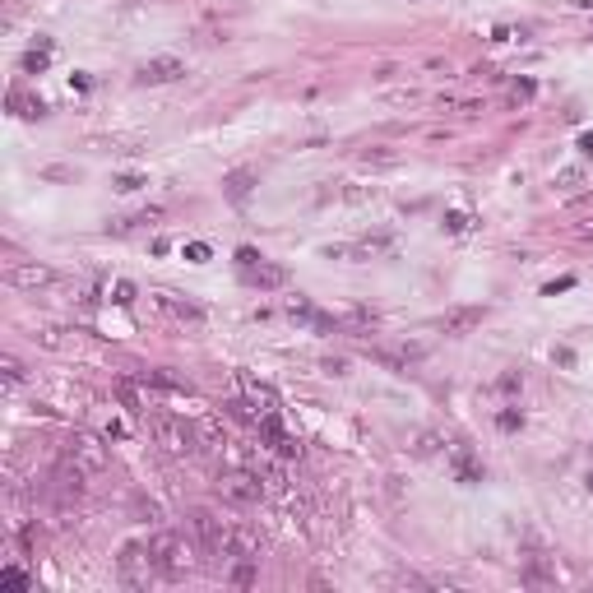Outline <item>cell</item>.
Listing matches in <instances>:
<instances>
[{"label": "cell", "instance_id": "3957f363", "mask_svg": "<svg viewBox=\"0 0 593 593\" xmlns=\"http://www.w3.org/2000/svg\"><path fill=\"white\" fill-rule=\"evenodd\" d=\"M190 524H195V533H200L204 552H209V556H218V561H227V552H232V529H236V524L218 519L214 510H195V515H190Z\"/></svg>", "mask_w": 593, "mask_h": 593}, {"label": "cell", "instance_id": "ba28073f", "mask_svg": "<svg viewBox=\"0 0 593 593\" xmlns=\"http://www.w3.org/2000/svg\"><path fill=\"white\" fill-rule=\"evenodd\" d=\"M84 473H88V469H79L75 459L65 454L61 464H56V473H51V487H56V496L79 500V496H84Z\"/></svg>", "mask_w": 593, "mask_h": 593}, {"label": "cell", "instance_id": "2e32d148", "mask_svg": "<svg viewBox=\"0 0 593 593\" xmlns=\"http://www.w3.org/2000/svg\"><path fill=\"white\" fill-rule=\"evenodd\" d=\"M10 111L15 116H23V121H32V116H42V97H28V93H19V88H10Z\"/></svg>", "mask_w": 593, "mask_h": 593}, {"label": "cell", "instance_id": "7c38bea8", "mask_svg": "<svg viewBox=\"0 0 593 593\" xmlns=\"http://www.w3.org/2000/svg\"><path fill=\"white\" fill-rule=\"evenodd\" d=\"M246 279L260 288V292H274V288H288V269L274 265V260H255V265L246 269Z\"/></svg>", "mask_w": 593, "mask_h": 593}, {"label": "cell", "instance_id": "603a6c76", "mask_svg": "<svg viewBox=\"0 0 593 593\" xmlns=\"http://www.w3.org/2000/svg\"><path fill=\"white\" fill-rule=\"evenodd\" d=\"M524 579H529V584H547V579H552V570H547L543 556H529V570H524Z\"/></svg>", "mask_w": 593, "mask_h": 593}, {"label": "cell", "instance_id": "30bf717a", "mask_svg": "<svg viewBox=\"0 0 593 593\" xmlns=\"http://www.w3.org/2000/svg\"><path fill=\"white\" fill-rule=\"evenodd\" d=\"M482 315H487L482 306H454V311H445L436 320V329L440 334H450V339H459V334H469V329L482 325Z\"/></svg>", "mask_w": 593, "mask_h": 593}, {"label": "cell", "instance_id": "277c9868", "mask_svg": "<svg viewBox=\"0 0 593 593\" xmlns=\"http://www.w3.org/2000/svg\"><path fill=\"white\" fill-rule=\"evenodd\" d=\"M116 570H121V584H125V589H149V579L158 575V570H153V556H149V547H140V543H125V547H121Z\"/></svg>", "mask_w": 593, "mask_h": 593}, {"label": "cell", "instance_id": "d4e9b609", "mask_svg": "<svg viewBox=\"0 0 593 593\" xmlns=\"http://www.w3.org/2000/svg\"><path fill=\"white\" fill-rule=\"evenodd\" d=\"M496 426H500V431H519V426H524V413H515V408H505V413L496 417Z\"/></svg>", "mask_w": 593, "mask_h": 593}, {"label": "cell", "instance_id": "9c48e42d", "mask_svg": "<svg viewBox=\"0 0 593 593\" xmlns=\"http://www.w3.org/2000/svg\"><path fill=\"white\" fill-rule=\"evenodd\" d=\"M181 75H186V65L176 61V56H153V61H144V65H140L135 84H176Z\"/></svg>", "mask_w": 593, "mask_h": 593}, {"label": "cell", "instance_id": "cb8c5ba5", "mask_svg": "<svg viewBox=\"0 0 593 593\" xmlns=\"http://www.w3.org/2000/svg\"><path fill=\"white\" fill-rule=\"evenodd\" d=\"M469 227H473L469 214H459V209H450V214H445V232H469Z\"/></svg>", "mask_w": 593, "mask_h": 593}, {"label": "cell", "instance_id": "e575fe53", "mask_svg": "<svg viewBox=\"0 0 593 593\" xmlns=\"http://www.w3.org/2000/svg\"><path fill=\"white\" fill-rule=\"evenodd\" d=\"M575 5H584V10H593V0H575Z\"/></svg>", "mask_w": 593, "mask_h": 593}, {"label": "cell", "instance_id": "9a60e30c", "mask_svg": "<svg viewBox=\"0 0 593 593\" xmlns=\"http://www.w3.org/2000/svg\"><path fill=\"white\" fill-rule=\"evenodd\" d=\"M450 464H454V478H459L464 487L482 482V469H478V459H473L469 450H454V454H450Z\"/></svg>", "mask_w": 593, "mask_h": 593}, {"label": "cell", "instance_id": "ffe728a7", "mask_svg": "<svg viewBox=\"0 0 593 593\" xmlns=\"http://www.w3.org/2000/svg\"><path fill=\"white\" fill-rule=\"evenodd\" d=\"M47 65H51V47H42V51H28V56H23V75H42Z\"/></svg>", "mask_w": 593, "mask_h": 593}, {"label": "cell", "instance_id": "4dcf8cb0", "mask_svg": "<svg viewBox=\"0 0 593 593\" xmlns=\"http://www.w3.org/2000/svg\"><path fill=\"white\" fill-rule=\"evenodd\" d=\"M255 260H260V255H255V250H250V246H241V250H236V265H241V269H250V265H255Z\"/></svg>", "mask_w": 593, "mask_h": 593}, {"label": "cell", "instance_id": "7a4b0ae2", "mask_svg": "<svg viewBox=\"0 0 593 593\" xmlns=\"http://www.w3.org/2000/svg\"><path fill=\"white\" fill-rule=\"evenodd\" d=\"M149 431H153V440H158L167 454H195V450H200V445H195V426H190L186 417L153 413V417H149Z\"/></svg>", "mask_w": 593, "mask_h": 593}, {"label": "cell", "instance_id": "6da1fadb", "mask_svg": "<svg viewBox=\"0 0 593 593\" xmlns=\"http://www.w3.org/2000/svg\"><path fill=\"white\" fill-rule=\"evenodd\" d=\"M149 556H153V570L162 579H186L190 575V547H186V538L181 533H172V529H158L153 538H149Z\"/></svg>", "mask_w": 593, "mask_h": 593}, {"label": "cell", "instance_id": "f1b7e54d", "mask_svg": "<svg viewBox=\"0 0 593 593\" xmlns=\"http://www.w3.org/2000/svg\"><path fill=\"white\" fill-rule=\"evenodd\" d=\"M533 93H538V88H533V79H519V84H515V102H529Z\"/></svg>", "mask_w": 593, "mask_h": 593}, {"label": "cell", "instance_id": "f546056e", "mask_svg": "<svg viewBox=\"0 0 593 593\" xmlns=\"http://www.w3.org/2000/svg\"><path fill=\"white\" fill-rule=\"evenodd\" d=\"M144 181L140 176H116V190H121V195H130V190H140Z\"/></svg>", "mask_w": 593, "mask_h": 593}, {"label": "cell", "instance_id": "e0dca14e", "mask_svg": "<svg viewBox=\"0 0 593 593\" xmlns=\"http://www.w3.org/2000/svg\"><path fill=\"white\" fill-rule=\"evenodd\" d=\"M552 186H556V190H565V195H575V190H584V172H579V167H561Z\"/></svg>", "mask_w": 593, "mask_h": 593}, {"label": "cell", "instance_id": "44dd1931", "mask_svg": "<svg viewBox=\"0 0 593 593\" xmlns=\"http://www.w3.org/2000/svg\"><path fill=\"white\" fill-rule=\"evenodd\" d=\"M232 584L236 589H250V584H255V561H236L232 565Z\"/></svg>", "mask_w": 593, "mask_h": 593}, {"label": "cell", "instance_id": "d590c367", "mask_svg": "<svg viewBox=\"0 0 593 593\" xmlns=\"http://www.w3.org/2000/svg\"><path fill=\"white\" fill-rule=\"evenodd\" d=\"M589 491H593V473H589Z\"/></svg>", "mask_w": 593, "mask_h": 593}, {"label": "cell", "instance_id": "52a82bcc", "mask_svg": "<svg viewBox=\"0 0 593 593\" xmlns=\"http://www.w3.org/2000/svg\"><path fill=\"white\" fill-rule=\"evenodd\" d=\"M65 454L75 459L79 469H88V473H102V469H107V450H102V440H97V436H84V431L70 440V450H65Z\"/></svg>", "mask_w": 593, "mask_h": 593}, {"label": "cell", "instance_id": "484cf974", "mask_svg": "<svg viewBox=\"0 0 593 593\" xmlns=\"http://www.w3.org/2000/svg\"><path fill=\"white\" fill-rule=\"evenodd\" d=\"M209 255H214V250L204 246V241H190V246H186V260H190V265H204Z\"/></svg>", "mask_w": 593, "mask_h": 593}, {"label": "cell", "instance_id": "d6986e66", "mask_svg": "<svg viewBox=\"0 0 593 593\" xmlns=\"http://www.w3.org/2000/svg\"><path fill=\"white\" fill-rule=\"evenodd\" d=\"M436 450H440V436H436V431H417V436H413V454H417V459H431Z\"/></svg>", "mask_w": 593, "mask_h": 593}, {"label": "cell", "instance_id": "5bb4252c", "mask_svg": "<svg viewBox=\"0 0 593 593\" xmlns=\"http://www.w3.org/2000/svg\"><path fill=\"white\" fill-rule=\"evenodd\" d=\"M158 306L167 315H176V320H186V325H204V311L195 301H181V296H172V292H158Z\"/></svg>", "mask_w": 593, "mask_h": 593}, {"label": "cell", "instance_id": "836d02e7", "mask_svg": "<svg viewBox=\"0 0 593 593\" xmlns=\"http://www.w3.org/2000/svg\"><path fill=\"white\" fill-rule=\"evenodd\" d=\"M579 153L593 158V130H584V135H579Z\"/></svg>", "mask_w": 593, "mask_h": 593}, {"label": "cell", "instance_id": "8fae6325", "mask_svg": "<svg viewBox=\"0 0 593 593\" xmlns=\"http://www.w3.org/2000/svg\"><path fill=\"white\" fill-rule=\"evenodd\" d=\"M255 186H260V172H255V167H236V172L223 176V195H227L232 204H246Z\"/></svg>", "mask_w": 593, "mask_h": 593}, {"label": "cell", "instance_id": "d6a6232c", "mask_svg": "<svg viewBox=\"0 0 593 593\" xmlns=\"http://www.w3.org/2000/svg\"><path fill=\"white\" fill-rule=\"evenodd\" d=\"M325 371H329V375H343V371H348V361H343V357H329V361H325Z\"/></svg>", "mask_w": 593, "mask_h": 593}, {"label": "cell", "instance_id": "8992f818", "mask_svg": "<svg viewBox=\"0 0 593 593\" xmlns=\"http://www.w3.org/2000/svg\"><path fill=\"white\" fill-rule=\"evenodd\" d=\"M5 283L10 288H23V292H37V288H51L56 283V274H51L47 265H5Z\"/></svg>", "mask_w": 593, "mask_h": 593}, {"label": "cell", "instance_id": "4316f807", "mask_svg": "<svg viewBox=\"0 0 593 593\" xmlns=\"http://www.w3.org/2000/svg\"><path fill=\"white\" fill-rule=\"evenodd\" d=\"M0 584H23V589H28V575L15 570V565H5V570H0Z\"/></svg>", "mask_w": 593, "mask_h": 593}, {"label": "cell", "instance_id": "ac0fdd59", "mask_svg": "<svg viewBox=\"0 0 593 593\" xmlns=\"http://www.w3.org/2000/svg\"><path fill=\"white\" fill-rule=\"evenodd\" d=\"M361 167H399V153H394V149H366V153H361Z\"/></svg>", "mask_w": 593, "mask_h": 593}, {"label": "cell", "instance_id": "7402d4cb", "mask_svg": "<svg viewBox=\"0 0 593 593\" xmlns=\"http://www.w3.org/2000/svg\"><path fill=\"white\" fill-rule=\"evenodd\" d=\"M0 375H5V390H15L19 380H23V366L15 357H0Z\"/></svg>", "mask_w": 593, "mask_h": 593}, {"label": "cell", "instance_id": "5b68a950", "mask_svg": "<svg viewBox=\"0 0 593 593\" xmlns=\"http://www.w3.org/2000/svg\"><path fill=\"white\" fill-rule=\"evenodd\" d=\"M218 491L232 500V505H255V500L265 496V482H260L255 473H223Z\"/></svg>", "mask_w": 593, "mask_h": 593}, {"label": "cell", "instance_id": "1f68e13d", "mask_svg": "<svg viewBox=\"0 0 593 593\" xmlns=\"http://www.w3.org/2000/svg\"><path fill=\"white\" fill-rule=\"evenodd\" d=\"M575 288V279H556V283H547V296H556V292H570Z\"/></svg>", "mask_w": 593, "mask_h": 593}, {"label": "cell", "instance_id": "83f0119b", "mask_svg": "<svg viewBox=\"0 0 593 593\" xmlns=\"http://www.w3.org/2000/svg\"><path fill=\"white\" fill-rule=\"evenodd\" d=\"M111 301H116V306H130V301H135V288H130V283H116Z\"/></svg>", "mask_w": 593, "mask_h": 593}, {"label": "cell", "instance_id": "4fadbf2b", "mask_svg": "<svg viewBox=\"0 0 593 593\" xmlns=\"http://www.w3.org/2000/svg\"><path fill=\"white\" fill-rule=\"evenodd\" d=\"M241 390H246V404L260 413V417H274L279 413V394L269 390V385H260V380H241ZM260 426V422H255Z\"/></svg>", "mask_w": 593, "mask_h": 593}]
</instances>
